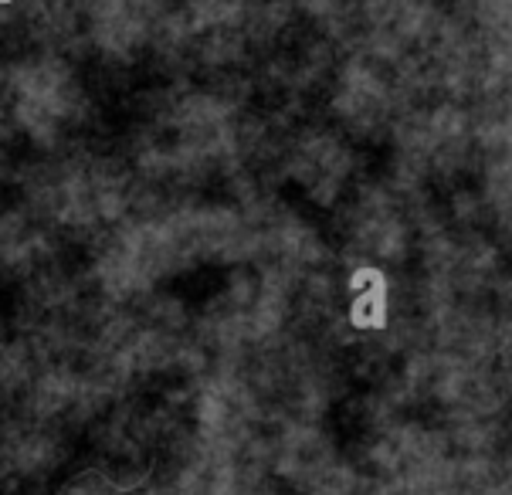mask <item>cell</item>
<instances>
[{"label":"cell","instance_id":"2","mask_svg":"<svg viewBox=\"0 0 512 495\" xmlns=\"http://www.w3.org/2000/svg\"><path fill=\"white\" fill-rule=\"evenodd\" d=\"M0 4H11V0H0Z\"/></svg>","mask_w":512,"mask_h":495},{"label":"cell","instance_id":"1","mask_svg":"<svg viewBox=\"0 0 512 495\" xmlns=\"http://www.w3.org/2000/svg\"><path fill=\"white\" fill-rule=\"evenodd\" d=\"M360 275L367 279L370 289L360 295L357 302H353V309H350V319H353V326H360V329H370V326H384V319H387V282H384V275L377 272V268H360Z\"/></svg>","mask_w":512,"mask_h":495}]
</instances>
